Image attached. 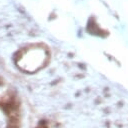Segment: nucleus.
<instances>
[{
    "instance_id": "obj_1",
    "label": "nucleus",
    "mask_w": 128,
    "mask_h": 128,
    "mask_svg": "<svg viewBox=\"0 0 128 128\" xmlns=\"http://www.w3.org/2000/svg\"><path fill=\"white\" fill-rule=\"evenodd\" d=\"M6 128H19V124H18V119L16 117H11L8 121L7 127Z\"/></svg>"
},
{
    "instance_id": "obj_2",
    "label": "nucleus",
    "mask_w": 128,
    "mask_h": 128,
    "mask_svg": "<svg viewBox=\"0 0 128 128\" xmlns=\"http://www.w3.org/2000/svg\"><path fill=\"white\" fill-rule=\"evenodd\" d=\"M37 128H47V126H46V125H40V126H38Z\"/></svg>"
}]
</instances>
